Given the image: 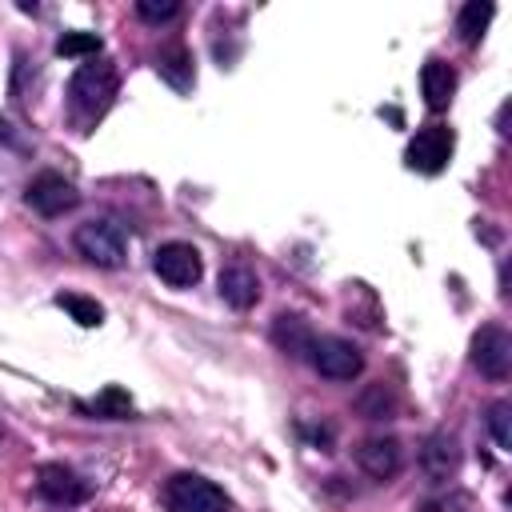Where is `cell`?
<instances>
[{"mask_svg": "<svg viewBox=\"0 0 512 512\" xmlns=\"http://www.w3.org/2000/svg\"><path fill=\"white\" fill-rule=\"evenodd\" d=\"M160 500H164L168 512H232L228 492L216 480L200 476V472H176V476H168Z\"/></svg>", "mask_w": 512, "mask_h": 512, "instance_id": "7a4b0ae2", "label": "cell"}, {"mask_svg": "<svg viewBox=\"0 0 512 512\" xmlns=\"http://www.w3.org/2000/svg\"><path fill=\"white\" fill-rule=\"evenodd\" d=\"M452 148H456V136H452L448 124H424V128H416V136L408 140V148H404V164H408L412 172L436 176V172L448 168Z\"/></svg>", "mask_w": 512, "mask_h": 512, "instance_id": "277c9868", "label": "cell"}, {"mask_svg": "<svg viewBox=\"0 0 512 512\" xmlns=\"http://www.w3.org/2000/svg\"><path fill=\"white\" fill-rule=\"evenodd\" d=\"M36 492H40L48 504L72 508V504H84V500L92 496V484H88L76 468L52 460V464H40V472H36Z\"/></svg>", "mask_w": 512, "mask_h": 512, "instance_id": "9c48e42d", "label": "cell"}, {"mask_svg": "<svg viewBox=\"0 0 512 512\" xmlns=\"http://www.w3.org/2000/svg\"><path fill=\"white\" fill-rule=\"evenodd\" d=\"M72 244L76 252L96 264V268H124L128 264V232L108 220V216H96V220H84L76 232H72Z\"/></svg>", "mask_w": 512, "mask_h": 512, "instance_id": "3957f363", "label": "cell"}, {"mask_svg": "<svg viewBox=\"0 0 512 512\" xmlns=\"http://www.w3.org/2000/svg\"><path fill=\"white\" fill-rule=\"evenodd\" d=\"M104 52V40L96 36V32H64L60 40H56V56H68V60H96Z\"/></svg>", "mask_w": 512, "mask_h": 512, "instance_id": "ffe728a7", "label": "cell"}, {"mask_svg": "<svg viewBox=\"0 0 512 512\" xmlns=\"http://www.w3.org/2000/svg\"><path fill=\"white\" fill-rule=\"evenodd\" d=\"M152 272L168 284V288H192L204 276V260L196 252V244L188 240H168L152 252Z\"/></svg>", "mask_w": 512, "mask_h": 512, "instance_id": "52a82bcc", "label": "cell"}, {"mask_svg": "<svg viewBox=\"0 0 512 512\" xmlns=\"http://www.w3.org/2000/svg\"><path fill=\"white\" fill-rule=\"evenodd\" d=\"M176 12H180L176 0H136V16H140L144 24H164V20H172Z\"/></svg>", "mask_w": 512, "mask_h": 512, "instance_id": "7402d4cb", "label": "cell"}, {"mask_svg": "<svg viewBox=\"0 0 512 512\" xmlns=\"http://www.w3.org/2000/svg\"><path fill=\"white\" fill-rule=\"evenodd\" d=\"M308 364L324 380H356L364 372V352L344 336H316L308 348Z\"/></svg>", "mask_w": 512, "mask_h": 512, "instance_id": "5b68a950", "label": "cell"}, {"mask_svg": "<svg viewBox=\"0 0 512 512\" xmlns=\"http://www.w3.org/2000/svg\"><path fill=\"white\" fill-rule=\"evenodd\" d=\"M420 468L432 476V480H448L456 472V440L448 432H432L424 444H420Z\"/></svg>", "mask_w": 512, "mask_h": 512, "instance_id": "5bb4252c", "label": "cell"}, {"mask_svg": "<svg viewBox=\"0 0 512 512\" xmlns=\"http://www.w3.org/2000/svg\"><path fill=\"white\" fill-rule=\"evenodd\" d=\"M420 92H424V104L432 112H444L452 104V92H456V68L440 56H428L420 68Z\"/></svg>", "mask_w": 512, "mask_h": 512, "instance_id": "8fae6325", "label": "cell"}, {"mask_svg": "<svg viewBox=\"0 0 512 512\" xmlns=\"http://www.w3.org/2000/svg\"><path fill=\"white\" fill-rule=\"evenodd\" d=\"M356 464L372 476V480H392L404 464V452H400V440L396 436H368L360 448H356Z\"/></svg>", "mask_w": 512, "mask_h": 512, "instance_id": "30bf717a", "label": "cell"}, {"mask_svg": "<svg viewBox=\"0 0 512 512\" xmlns=\"http://www.w3.org/2000/svg\"><path fill=\"white\" fill-rule=\"evenodd\" d=\"M0 144H8V148H20V140H16V132H12V124L0 116Z\"/></svg>", "mask_w": 512, "mask_h": 512, "instance_id": "603a6c76", "label": "cell"}, {"mask_svg": "<svg viewBox=\"0 0 512 512\" xmlns=\"http://www.w3.org/2000/svg\"><path fill=\"white\" fill-rule=\"evenodd\" d=\"M508 412H512V404H508V400H496V404L488 408V416H484V424H488V432H492V440H496V448H500V452H508V448H512Z\"/></svg>", "mask_w": 512, "mask_h": 512, "instance_id": "44dd1931", "label": "cell"}, {"mask_svg": "<svg viewBox=\"0 0 512 512\" xmlns=\"http://www.w3.org/2000/svg\"><path fill=\"white\" fill-rule=\"evenodd\" d=\"M56 308H64L80 328H100V324H104V308H100L92 296H80V292H56Z\"/></svg>", "mask_w": 512, "mask_h": 512, "instance_id": "ac0fdd59", "label": "cell"}, {"mask_svg": "<svg viewBox=\"0 0 512 512\" xmlns=\"http://www.w3.org/2000/svg\"><path fill=\"white\" fill-rule=\"evenodd\" d=\"M492 12H496L492 0H468V4L456 12V32H460V40H464V44H480V36H484Z\"/></svg>", "mask_w": 512, "mask_h": 512, "instance_id": "e0dca14e", "label": "cell"}, {"mask_svg": "<svg viewBox=\"0 0 512 512\" xmlns=\"http://www.w3.org/2000/svg\"><path fill=\"white\" fill-rule=\"evenodd\" d=\"M156 72L176 88V92H188L192 88V56H188V48H180V44H172V48H164L160 56H156Z\"/></svg>", "mask_w": 512, "mask_h": 512, "instance_id": "2e32d148", "label": "cell"}, {"mask_svg": "<svg viewBox=\"0 0 512 512\" xmlns=\"http://www.w3.org/2000/svg\"><path fill=\"white\" fill-rule=\"evenodd\" d=\"M116 96V68L108 60H92V64H80L68 80V112L80 128L96 124L108 104Z\"/></svg>", "mask_w": 512, "mask_h": 512, "instance_id": "6da1fadb", "label": "cell"}, {"mask_svg": "<svg viewBox=\"0 0 512 512\" xmlns=\"http://www.w3.org/2000/svg\"><path fill=\"white\" fill-rule=\"evenodd\" d=\"M24 204L32 212H40L44 220H56V216H64V212H72L80 204V192L60 172H36L28 180V188H24Z\"/></svg>", "mask_w": 512, "mask_h": 512, "instance_id": "8992f818", "label": "cell"}, {"mask_svg": "<svg viewBox=\"0 0 512 512\" xmlns=\"http://www.w3.org/2000/svg\"><path fill=\"white\" fill-rule=\"evenodd\" d=\"M472 364L488 380H504L512 368V336L500 324H480L472 336Z\"/></svg>", "mask_w": 512, "mask_h": 512, "instance_id": "ba28073f", "label": "cell"}, {"mask_svg": "<svg viewBox=\"0 0 512 512\" xmlns=\"http://www.w3.org/2000/svg\"><path fill=\"white\" fill-rule=\"evenodd\" d=\"M312 340H316V332L308 328L304 316H296V312H280V316L272 320V344H276L284 356H292V360H308Z\"/></svg>", "mask_w": 512, "mask_h": 512, "instance_id": "4fadbf2b", "label": "cell"}, {"mask_svg": "<svg viewBox=\"0 0 512 512\" xmlns=\"http://www.w3.org/2000/svg\"><path fill=\"white\" fill-rule=\"evenodd\" d=\"M356 412H360L364 420H388V416L396 412L392 388H388V384H368V388L356 396Z\"/></svg>", "mask_w": 512, "mask_h": 512, "instance_id": "d6986e66", "label": "cell"}, {"mask_svg": "<svg viewBox=\"0 0 512 512\" xmlns=\"http://www.w3.org/2000/svg\"><path fill=\"white\" fill-rule=\"evenodd\" d=\"M80 412H88V416H96V420H128V416L136 412V404H132L128 388L108 384V388H100V392H96V400L80 404Z\"/></svg>", "mask_w": 512, "mask_h": 512, "instance_id": "9a60e30c", "label": "cell"}, {"mask_svg": "<svg viewBox=\"0 0 512 512\" xmlns=\"http://www.w3.org/2000/svg\"><path fill=\"white\" fill-rule=\"evenodd\" d=\"M220 300L236 312H248L260 300V276L248 264H228L220 268Z\"/></svg>", "mask_w": 512, "mask_h": 512, "instance_id": "7c38bea8", "label": "cell"}]
</instances>
